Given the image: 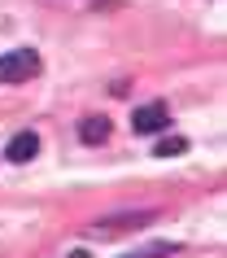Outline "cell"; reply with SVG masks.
Returning a JSON list of instances; mask_svg holds the SVG:
<instances>
[{"label":"cell","mask_w":227,"mask_h":258,"mask_svg":"<svg viewBox=\"0 0 227 258\" xmlns=\"http://www.w3.org/2000/svg\"><path fill=\"white\" fill-rule=\"evenodd\" d=\"M40 75V53L35 48H18V53L0 57V83H27Z\"/></svg>","instance_id":"obj_1"},{"label":"cell","mask_w":227,"mask_h":258,"mask_svg":"<svg viewBox=\"0 0 227 258\" xmlns=\"http://www.w3.org/2000/svg\"><path fill=\"white\" fill-rule=\"evenodd\" d=\"M153 219H158V210H122V215H114V219L92 223V232L96 236H114V232H122V228H140V223H153Z\"/></svg>","instance_id":"obj_2"},{"label":"cell","mask_w":227,"mask_h":258,"mask_svg":"<svg viewBox=\"0 0 227 258\" xmlns=\"http://www.w3.org/2000/svg\"><path fill=\"white\" fill-rule=\"evenodd\" d=\"M171 122V105H162V101H153V105H140L131 114V132H140V136H148V132H162Z\"/></svg>","instance_id":"obj_3"},{"label":"cell","mask_w":227,"mask_h":258,"mask_svg":"<svg viewBox=\"0 0 227 258\" xmlns=\"http://www.w3.org/2000/svg\"><path fill=\"white\" fill-rule=\"evenodd\" d=\"M35 153H40V136H35V132H18V136L9 140L5 158H9V162H31Z\"/></svg>","instance_id":"obj_4"},{"label":"cell","mask_w":227,"mask_h":258,"mask_svg":"<svg viewBox=\"0 0 227 258\" xmlns=\"http://www.w3.org/2000/svg\"><path fill=\"white\" fill-rule=\"evenodd\" d=\"M109 132H114V127H109L105 114H88V118L79 122V140H83V145H105Z\"/></svg>","instance_id":"obj_5"},{"label":"cell","mask_w":227,"mask_h":258,"mask_svg":"<svg viewBox=\"0 0 227 258\" xmlns=\"http://www.w3.org/2000/svg\"><path fill=\"white\" fill-rule=\"evenodd\" d=\"M179 245H171V241H153V245H144V249H131V254H122V258H171Z\"/></svg>","instance_id":"obj_6"},{"label":"cell","mask_w":227,"mask_h":258,"mask_svg":"<svg viewBox=\"0 0 227 258\" xmlns=\"http://www.w3.org/2000/svg\"><path fill=\"white\" fill-rule=\"evenodd\" d=\"M184 149H188V140H179V136H175V140H162V145H158L153 153H158V158H171V153H184Z\"/></svg>","instance_id":"obj_7"},{"label":"cell","mask_w":227,"mask_h":258,"mask_svg":"<svg viewBox=\"0 0 227 258\" xmlns=\"http://www.w3.org/2000/svg\"><path fill=\"white\" fill-rule=\"evenodd\" d=\"M70 258H92V254H88V249H74V254H70Z\"/></svg>","instance_id":"obj_8"}]
</instances>
